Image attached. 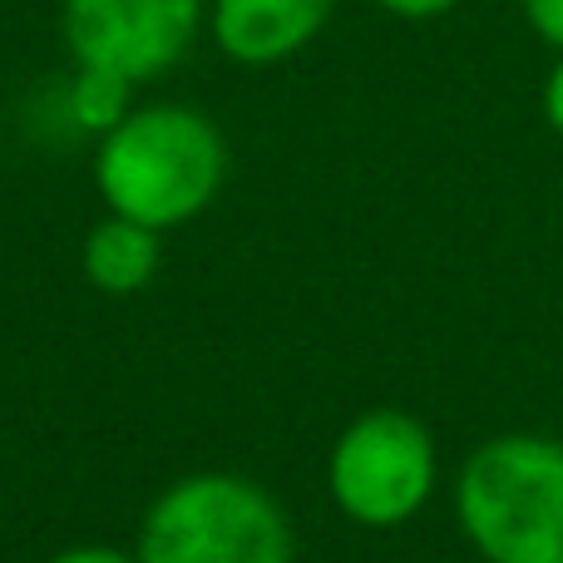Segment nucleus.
<instances>
[{"label": "nucleus", "instance_id": "nucleus-1", "mask_svg": "<svg viewBox=\"0 0 563 563\" xmlns=\"http://www.w3.org/2000/svg\"><path fill=\"white\" fill-rule=\"evenodd\" d=\"M228 178L223 129L188 104L129 109L95 148V188L109 213L168 233L198 218Z\"/></svg>", "mask_w": 563, "mask_h": 563}, {"label": "nucleus", "instance_id": "nucleus-2", "mask_svg": "<svg viewBox=\"0 0 563 563\" xmlns=\"http://www.w3.org/2000/svg\"><path fill=\"white\" fill-rule=\"evenodd\" d=\"M460 525L489 563H563V445L505 435L460 470Z\"/></svg>", "mask_w": 563, "mask_h": 563}, {"label": "nucleus", "instance_id": "nucleus-3", "mask_svg": "<svg viewBox=\"0 0 563 563\" xmlns=\"http://www.w3.org/2000/svg\"><path fill=\"white\" fill-rule=\"evenodd\" d=\"M139 563H291L287 515L238 475H194L154 499Z\"/></svg>", "mask_w": 563, "mask_h": 563}, {"label": "nucleus", "instance_id": "nucleus-4", "mask_svg": "<svg viewBox=\"0 0 563 563\" xmlns=\"http://www.w3.org/2000/svg\"><path fill=\"white\" fill-rule=\"evenodd\" d=\"M331 499L366 529L406 525L435 489V445L406 410H366L331 450Z\"/></svg>", "mask_w": 563, "mask_h": 563}, {"label": "nucleus", "instance_id": "nucleus-5", "mask_svg": "<svg viewBox=\"0 0 563 563\" xmlns=\"http://www.w3.org/2000/svg\"><path fill=\"white\" fill-rule=\"evenodd\" d=\"M59 25L79 69L144 85L188 55L203 25V0H65Z\"/></svg>", "mask_w": 563, "mask_h": 563}, {"label": "nucleus", "instance_id": "nucleus-6", "mask_svg": "<svg viewBox=\"0 0 563 563\" xmlns=\"http://www.w3.org/2000/svg\"><path fill=\"white\" fill-rule=\"evenodd\" d=\"M336 0H213L208 25L228 59L257 69L301 55L327 30Z\"/></svg>", "mask_w": 563, "mask_h": 563}, {"label": "nucleus", "instance_id": "nucleus-7", "mask_svg": "<svg viewBox=\"0 0 563 563\" xmlns=\"http://www.w3.org/2000/svg\"><path fill=\"white\" fill-rule=\"evenodd\" d=\"M158 273V233L134 218L109 213L104 223L89 228L85 238V277L109 297H129V291L148 287Z\"/></svg>", "mask_w": 563, "mask_h": 563}, {"label": "nucleus", "instance_id": "nucleus-8", "mask_svg": "<svg viewBox=\"0 0 563 563\" xmlns=\"http://www.w3.org/2000/svg\"><path fill=\"white\" fill-rule=\"evenodd\" d=\"M129 79L119 75H104V69H79L75 75V89H69V114H75L79 129L104 139L119 119L129 114Z\"/></svg>", "mask_w": 563, "mask_h": 563}, {"label": "nucleus", "instance_id": "nucleus-9", "mask_svg": "<svg viewBox=\"0 0 563 563\" xmlns=\"http://www.w3.org/2000/svg\"><path fill=\"white\" fill-rule=\"evenodd\" d=\"M519 10H525L529 30L563 55V0H519Z\"/></svg>", "mask_w": 563, "mask_h": 563}, {"label": "nucleus", "instance_id": "nucleus-10", "mask_svg": "<svg viewBox=\"0 0 563 563\" xmlns=\"http://www.w3.org/2000/svg\"><path fill=\"white\" fill-rule=\"evenodd\" d=\"M376 5L396 20H435V15H445V10H455L460 0H376Z\"/></svg>", "mask_w": 563, "mask_h": 563}, {"label": "nucleus", "instance_id": "nucleus-11", "mask_svg": "<svg viewBox=\"0 0 563 563\" xmlns=\"http://www.w3.org/2000/svg\"><path fill=\"white\" fill-rule=\"evenodd\" d=\"M544 119H549V129L563 139V55H559V65L549 69V79H544Z\"/></svg>", "mask_w": 563, "mask_h": 563}, {"label": "nucleus", "instance_id": "nucleus-12", "mask_svg": "<svg viewBox=\"0 0 563 563\" xmlns=\"http://www.w3.org/2000/svg\"><path fill=\"white\" fill-rule=\"evenodd\" d=\"M49 563H139V559L119 554V549H65V554H55Z\"/></svg>", "mask_w": 563, "mask_h": 563}]
</instances>
